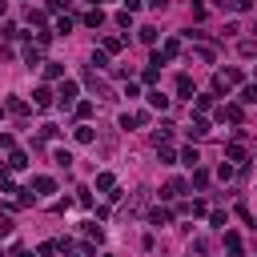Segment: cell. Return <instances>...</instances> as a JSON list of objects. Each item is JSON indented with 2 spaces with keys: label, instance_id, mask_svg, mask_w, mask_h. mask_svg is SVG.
<instances>
[{
  "label": "cell",
  "instance_id": "obj_19",
  "mask_svg": "<svg viewBox=\"0 0 257 257\" xmlns=\"http://www.w3.org/2000/svg\"><path fill=\"white\" fill-rule=\"evenodd\" d=\"M177 92L193 100V76H185V72H181V76H177Z\"/></svg>",
  "mask_w": 257,
  "mask_h": 257
},
{
  "label": "cell",
  "instance_id": "obj_38",
  "mask_svg": "<svg viewBox=\"0 0 257 257\" xmlns=\"http://www.w3.org/2000/svg\"><path fill=\"white\" fill-rule=\"evenodd\" d=\"M205 16H209V8H205V4L197 0V4H193V20H205Z\"/></svg>",
  "mask_w": 257,
  "mask_h": 257
},
{
  "label": "cell",
  "instance_id": "obj_16",
  "mask_svg": "<svg viewBox=\"0 0 257 257\" xmlns=\"http://www.w3.org/2000/svg\"><path fill=\"white\" fill-rule=\"evenodd\" d=\"M193 56H197V60H205V64H213V60H217L213 44H197V48H193Z\"/></svg>",
  "mask_w": 257,
  "mask_h": 257
},
{
  "label": "cell",
  "instance_id": "obj_7",
  "mask_svg": "<svg viewBox=\"0 0 257 257\" xmlns=\"http://www.w3.org/2000/svg\"><path fill=\"white\" fill-rule=\"evenodd\" d=\"M185 189H189V181H181V177H177V181H169V185L161 189V197H165V201H173V197H181Z\"/></svg>",
  "mask_w": 257,
  "mask_h": 257
},
{
  "label": "cell",
  "instance_id": "obj_24",
  "mask_svg": "<svg viewBox=\"0 0 257 257\" xmlns=\"http://www.w3.org/2000/svg\"><path fill=\"white\" fill-rule=\"evenodd\" d=\"M137 36H141V44H157V28H153V24L137 28Z\"/></svg>",
  "mask_w": 257,
  "mask_h": 257
},
{
  "label": "cell",
  "instance_id": "obj_6",
  "mask_svg": "<svg viewBox=\"0 0 257 257\" xmlns=\"http://www.w3.org/2000/svg\"><path fill=\"white\" fill-rule=\"evenodd\" d=\"M225 157H229L233 165H249V153H245V145H241V141H237V145H229V149H225Z\"/></svg>",
  "mask_w": 257,
  "mask_h": 257
},
{
  "label": "cell",
  "instance_id": "obj_14",
  "mask_svg": "<svg viewBox=\"0 0 257 257\" xmlns=\"http://www.w3.org/2000/svg\"><path fill=\"white\" fill-rule=\"evenodd\" d=\"M72 137H76V145H92V141H96V133H92L88 124H76V128H72Z\"/></svg>",
  "mask_w": 257,
  "mask_h": 257
},
{
  "label": "cell",
  "instance_id": "obj_21",
  "mask_svg": "<svg viewBox=\"0 0 257 257\" xmlns=\"http://www.w3.org/2000/svg\"><path fill=\"white\" fill-rule=\"evenodd\" d=\"M181 161H185V165H189V169H201V153H197V149H193V145H189V149H185V153H181Z\"/></svg>",
  "mask_w": 257,
  "mask_h": 257
},
{
  "label": "cell",
  "instance_id": "obj_22",
  "mask_svg": "<svg viewBox=\"0 0 257 257\" xmlns=\"http://www.w3.org/2000/svg\"><path fill=\"white\" fill-rule=\"evenodd\" d=\"M8 169H28V153L12 149V157H8Z\"/></svg>",
  "mask_w": 257,
  "mask_h": 257
},
{
  "label": "cell",
  "instance_id": "obj_23",
  "mask_svg": "<svg viewBox=\"0 0 257 257\" xmlns=\"http://www.w3.org/2000/svg\"><path fill=\"white\" fill-rule=\"evenodd\" d=\"M225 249H229V257H241V237L237 233H225Z\"/></svg>",
  "mask_w": 257,
  "mask_h": 257
},
{
  "label": "cell",
  "instance_id": "obj_8",
  "mask_svg": "<svg viewBox=\"0 0 257 257\" xmlns=\"http://www.w3.org/2000/svg\"><path fill=\"white\" fill-rule=\"evenodd\" d=\"M24 64H28V68H32V64H44V48H40V44H28V48H24Z\"/></svg>",
  "mask_w": 257,
  "mask_h": 257
},
{
  "label": "cell",
  "instance_id": "obj_37",
  "mask_svg": "<svg viewBox=\"0 0 257 257\" xmlns=\"http://www.w3.org/2000/svg\"><path fill=\"white\" fill-rule=\"evenodd\" d=\"M92 68H108V52H92Z\"/></svg>",
  "mask_w": 257,
  "mask_h": 257
},
{
  "label": "cell",
  "instance_id": "obj_47",
  "mask_svg": "<svg viewBox=\"0 0 257 257\" xmlns=\"http://www.w3.org/2000/svg\"><path fill=\"white\" fill-rule=\"evenodd\" d=\"M88 4H92V8H96V0H88Z\"/></svg>",
  "mask_w": 257,
  "mask_h": 257
},
{
  "label": "cell",
  "instance_id": "obj_33",
  "mask_svg": "<svg viewBox=\"0 0 257 257\" xmlns=\"http://www.w3.org/2000/svg\"><path fill=\"white\" fill-rule=\"evenodd\" d=\"M56 133H60L56 124H40V137H36V141H56Z\"/></svg>",
  "mask_w": 257,
  "mask_h": 257
},
{
  "label": "cell",
  "instance_id": "obj_15",
  "mask_svg": "<svg viewBox=\"0 0 257 257\" xmlns=\"http://www.w3.org/2000/svg\"><path fill=\"white\" fill-rule=\"evenodd\" d=\"M32 189H36L40 197H48V193H56V181H52V177H36V181H32Z\"/></svg>",
  "mask_w": 257,
  "mask_h": 257
},
{
  "label": "cell",
  "instance_id": "obj_11",
  "mask_svg": "<svg viewBox=\"0 0 257 257\" xmlns=\"http://www.w3.org/2000/svg\"><path fill=\"white\" fill-rule=\"evenodd\" d=\"M169 137H173V124H169V120H161V128H153V145H157V149H165V141H169Z\"/></svg>",
  "mask_w": 257,
  "mask_h": 257
},
{
  "label": "cell",
  "instance_id": "obj_17",
  "mask_svg": "<svg viewBox=\"0 0 257 257\" xmlns=\"http://www.w3.org/2000/svg\"><path fill=\"white\" fill-rule=\"evenodd\" d=\"M96 189H100V193H112V189H116V177H112V173H96Z\"/></svg>",
  "mask_w": 257,
  "mask_h": 257
},
{
  "label": "cell",
  "instance_id": "obj_44",
  "mask_svg": "<svg viewBox=\"0 0 257 257\" xmlns=\"http://www.w3.org/2000/svg\"><path fill=\"white\" fill-rule=\"evenodd\" d=\"M12 257H32V253H28L24 245H12Z\"/></svg>",
  "mask_w": 257,
  "mask_h": 257
},
{
  "label": "cell",
  "instance_id": "obj_13",
  "mask_svg": "<svg viewBox=\"0 0 257 257\" xmlns=\"http://www.w3.org/2000/svg\"><path fill=\"white\" fill-rule=\"evenodd\" d=\"M161 56H165V60H173V56H181V40H177V36H169V40L161 44Z\"/></svg>",
  "mask_w": 257,
  "mask_h": 257
},
{
  "label": "cell",
  "instance_id": "obj_2",
  "mask_svg": "<svg viewBox=\"0 0 257 257\" xmlns=\"http://www.w3.org/2000/svg\"><path fill=\"white\" fill-rule=\"evenodd\" d=\"M56 104H60V108H72V104H76V80H60V88H56Z\"/></svg>",
  "mask_w": 257,
  "mask_h": 257
},
{
  "label": "cell",
  "instance_id": "obj_39",
  "mask_svg": "<svg viewBox=\"0 0 257 257\" xmlns=\"http://www.w3.org/2000/svg\"><path fill=\"white\" fill-rule=\"evenodd\" d=\"M157 76H161V68H157V64H149V68H145V84H153Z\"/></svg>",
  "mask_w": 257,
  "mask_h": 257
},
{
  "label": "cell",
  "instance_id": "obj_26",
  "mask_svg": "<svg viewBox=\"0 0 257 257\" xmlns=\"http://www.w3.org/2000/svg\"><path fill=\"white\" fill-rule=\"evenodd\" d=\"M221 8H233V12H249L253 0H221Z\"/></svg>",
  "mask_w": 257,
  "mask_h": 257
},
{
  "label": "cell",
  "instance_id": "obj_18",
  "mask_svg": "<svg viewBox=\"0 0 257 257\" xmlns=\"http://www.w3.org/2000/svg\"><path fill=\"white\" fill-rule=\"evenodd\" d=\"M84 24H88V28H100V24H104V12H100V8H88V12H84Z\"/></svg>",
  "mask_w": 257,
  "mask_h": 257
},
{
  "label": "cell",
  "instance_id": "obj_12",
  "mask_svg": "<svg viewBox=\"0 0 257 257\" xmlns=\"http://www.w3.org/2000/svg\"><path fill=\"white\" fill-rule=\"evenodd\" d=\"M169 221H173V213H169V209H161V205H157V209H149V225H157V229H161V225H169Z\"/></svg>",
  "mask_w": 257,
  "mask_h": 257
},
{
  "label": "cell",
  "instance_id": "obj_28",
  "mask_svg": "<svg viewBox=\"0 0 257 257\" xmlns=\"http://www.w3.org/2000/svg\"><path fill=\"white\" fill-rule=\"evenodd\" d=\"M189 185H193V189H205V185H209V173H205V169H193V181H189Z\"/></svg>",
  "mask_w": 257,
  "mask_h": 257
},
{
  "label": "cell",
  "instance_id": "obj_31",
  "mask_svg": "<svg viewBox=\"0 0 257 257\" xmlns=\"http://www.w3.org/2000/svg\"><path fill=\"white\" fill-rule=\"evenodd\" d=\"M120 44H124L120 36H104V48H100V52H120Z\"/></svg>",
  "mask_w": 257,
  "mask_h": 257
},
{
  "label": "cell",
  "instance_id": "obj_25",
  "mask_svg": "<svg viewBox=\"0 0 257 257\" xmlns=\"http://www.w3.org/2000/svg\"><path fill=\"white\" fill-rule=\"evenodd\" d=\"M44 76H48V80H60V76H64V64L48 60V64H44Z\"/></svg>",
  "mask_w": 257,
  "mask_h": 257
},
{
  "label": "cell",
  "instance_id": "obj_32",
  "mask_svg": "<svg viewBox=\"0 0 257 257\" xmlns=\"http://www.w3.org/2000/svg\"><path fill=\"white\" fill-rule=\"evenodd\" d=\"M76 116H80V124H84V120L92 116V100H80V104H76Z\"/></svg>",
  "mask_w": 257,
  "mask_h": 257
},
{
  "label": "cell",
  "instance_id": "obj_40",
  "mask_svg": "<svg viewBox=\"0 0 257 257\" xmlns=\"http://www.w3.org/2000/svg\"><path fill=\"white\" fill-rule=\"evenodd\" d=\"M213 108V96H197V112H209Z\"/></svg>",
  "mask_w": 257,
  "mask_h": 257
},
{
  "label": "cell",
  "instance_id": "obj_43",
  "mask_svg": "<svg viewBox=\"0 0 257 257\" xmlns=\"http://www.w3.org/2000/svg\"><path fill=\"white\" fill-rule=\"evenodd\" d=\"M141 4H145V0H124V12H137Z\"/></svg>",
  "mask_w": 257,
  "mask_h": 257
},
{
  "label": "cell",
  "instance_id": "obj_4",
  "mask_svg": "<svg viewBox=\"0 0 257 257\" xmlns=\"http://www.w3.org/2000/svg\"><path fill=\"white\" fill-rule=\"evenodd\" d=\"M84 84H88V88H92L96 96H108V88H104V80L96 76V68H88V72H84Z\"/></svg>",
  "mask_w": 257,
  "mask_h": 257
},
{
  "label": "cell",
  "instance_id": "obj_3",
  "mask_svg": "<svg viewBox=\"0 0 257 257\" xmlns=\"http://www.w3.org/2000/svg\"><path fill=\"white\" fill-rule=\"evenodd\" d=\"M32 108H36V104H28V100H20V96H8V112H12V116H20V120H24Z\"/></svg>",
  "mask_w": 257,
  "mask_h": 257
},
{
  "label": "cell",
  "instance_id": "obj_29",
  "mask_svg": "<svg viewBox=\"0 0 257 257\" xmlns=\"http://www.w3.org/2000/svg\"><path fill=\"white\" fill-rule=\"evenodd\" d=\"M209 225H213V229H225V225H229V217H225L221 209H213V213H209Z\"/></svg>",
  "mask_w": 257,
  "mask_h": 257
},
{
  "label": "cell",
  "instance_id": "obj_27",
  "mask_svg": "<svg viewBox=\"0 0 257 257\" xmlns=\"http://www.w3.org/2000/svg\"><path fill=\"white\" fill-rule=\"evenodd\" d=\"M52 161H56L60 169H68V165H72V153H68V149H56V153H52Z\"/></svg>",
  "mask_w": 257,
  "mask_h": 257
},
{
  "label": "cell",
  "instance_id": "obj_35",
  "mask_svg": "<svg viewBox=\"0 0 257 257\" xmlns=\"http://www.w3.org/2000/svg\"><path fill=\"white\" fill-rule=\"evenodd\" d=\"M237 52H241V56H257V44H253V40H241Z\"/></svg>",
  "mask_w": 257,
  "mask_h": 257
},
{
  "label": "cell",
  "instance_id": "obj_48",
  "mask_svg": "<svg viewBox=\"0 0 257 257\" xmlns=\"http://www.w3.org/2000/svg\"><path fill=\"white\" fill-rule=\"evenodd\" d=\"M0 257H4V249H0Z\"/></svg>",
  "mask_w": 257,
  "mask_h": 257
},
{
  "label": "cell",
  "instance_id": "obj_20",
  "mask_svg": "<svg viewBox=\"0 0 257 257\" xmlns=\"http://www.w3.org/2000/svg\"><path fill=\"white\" fill-rule=\"evenodd\" d=\"M149 104H153V108H161V112H165V108H169V96H165V92H161V88H153V92H149Z\"/></svg>",
  "mask_w": 257,
  "mask_h": 257
},
{
  "label": "cell",
  "instance_id": "obj_30",
  "mask_svg": "<svg viewBox=\"0 0 257 257\" xmlns=\"http://www.w3.org/2000/svg\"><path fill=\"white\" fill-rule=\"evenodd\" d=\"M36 253H40V257H52V253H60V241H40Z\"/></svg>",
  "mask_w": 257,
  "mask_h": 257
},
{
  "label": "cell",
  "instance_id": "obj_1",
  "mask_svg": "<svg viewBox=\"0 0 257 257\" xmlns=\"http://www.w3.org/2000/svg\"><path fill=\"white\" fill-rule=\"evenodd\" d=\"M241 84V68H217L213 72V92H229Z\"/></svg>",
  "mask_w": 257,
  "mask_h": 257
},
{
  "label": "cell",
  "instance_id": "obj_9",
  "mask_svg": "<svg viewBox=\"0 0 257 257\" xmlns=\"http://www.w3.org/2000/svg\"><path fill=\"white\" fill-rule=\"evenodd\" d=\"M52 100H56V96H52V88H44V84H40V88L32 92V104H36V108H48Z\"/></svg>",
  "mask_w": 257,
  "mask_h": 257
},
{
  "label": "cell",
  "instance_id": "obj_42",
  "mask_svg": "<svg viewBox=\"0 0 257 257\" xmlns=\"http://www.w3.org/2000/svg\"><path fill=\"white\" fill-rule=\"evenodd\" d=\"M145 4H149V8H157V12H165V8H169V0H145Z\"/></svg>",
  "mask_w": 257,
  "mask_h": 257
},
{
  "label": "cell",
  "instance_id": "obj_45",
  "mask_svg": "<svg viewBox=\"0 0 257 257\" xmlns=\"http://www.w3.org/2000/svg\"><path fill=\"white\" fill-rule=\"evenodd\" d=\"M72 257H88V253H84V249H72Z\"/></svg>",
  "mask_w": 257,
  "mask_h": 257
},
{
  "label": "cell",
  "instance_id": "obj_34",
  "mask_svg": "<svg viewBox=\"0 0 257 257\" xmlns=\"http://www.w3.org/2000/svg\"><path fill=\"white\" fill-rule=\"evenodd\" d=\"M241 100H245V104H257V84H245V88H241Z\"/></svg>",
  "mask_w": 257,
  "mask_h": 257
},
{
  "label": "cell",
  "instance_id": "obj_10",
  "mask_svg": "<svg viewBox=\"0 0 257 257\" xmlns=\"http://www.w3.org/2000/svg\"><path fill=\"white\" fill-rule=\"evenodd\" d=\"M189 137H197V141L209 137V120H205V116H193V120H189Z\"/></svg>",
  "mask_w": 257,
  "mask_h": 257
},
{
  "label": "cell",
  "instance_id": "obj_36",
  "mask_svg": "<svg viewBox=\"0 0 257 257\" xmlns=\"http://www.w3.org/2000/svg\"><path fill=\"white\" fill-rule=\"evenodd\" d=\"M56 32H60V36H68V32H72V20H68V16H60V20H56Z\"/></svg>",
  "mask_w": 257,
  "mask_h": 257
},
{
  "label": "cell",
  "instance_id": "obj_46",
  "mask_svg": "<svg viewBox=\"0 0 257 257\" xmlns=\"http://www.w3.org/2000/svg\"><path fill=\"white\" fill-rule=\"evenodd\" d=\"M4 8H8V0H0V16H4Z\"/></svg>",
  "mask_w": 257,
  "mask_h": 257
},
{
  "label": "cell",
  "instance_id": "obj_5",
  "mask_svg": "<svg viewBox=\"0 0 257 257\" xmlns=\"http://www.w3.org/2000/svg\"><path fill=\"white\" fill-rule=\"evenodd\" d=\"M217 120H233V124H241V104H221V108H217Z\"/></svg>",
  "mask_w": 257,
  "mask_h": 257
},
{
  "label": "cell",
  "instance_id": "obj_41",
  "mask_svg": "<svg viewBox=\"0 0 257 257\" xmlns=\"http://www.w3.org/2000/svg\"><path fill=\"white\" fill-rule=\"evenodd\" d=\"M8 233H12V221H8V217H0V237H8Z\"/></svg>",
  "mask_w": 257,
  "mask_h": 257
}]
</instances>
